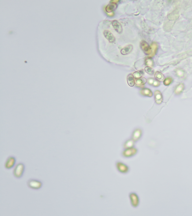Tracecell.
I'll list each match as a JSON object with an SVG mask.
<instances>
[{
	"label": "cell",
	"instance_id": "ba28073f",
	"mask_svg": "<svg viewBox=\"0 0 192 216\" xmlns=\"http://www.w3.org/2000/svg\"><path fill=\"white\" fill-rule=\"evenodd\" d=\"M142 130L140 129H135L132 133L131 139L135 142L138 141L142 137Z\"/></svg>",
	"mask_w": 192,
	"mask_h": 216
},
{
	"label": "cell",
	"instance_id": "ffe728a7",
	"mask_svg": "<svg viewBox=\"0 0 192 216\" xmlns=\"http://www.w3.org/2000/svg\"><path fill=\"white\" fill-rule=\"evenodd\" d=\"M155 77L159 81H163L165 80V77L163 74L160 72H156L155 74Z\"/></svg>",
	"mask_w": 192,
	"mask_h": 216
},
{
	"label": "cell",
	"instance_id": "52a82bcc",
	"mask_svg": "<svg viewBox=\"0 0 192 216\" xmlns=\"http://www.w3.org/2000/svg\"><path fill=\"white\" fill-rule=\"evenodd\" d=\"M140 47L141 50L146 55H150L152 53V49L151 46L145 41H142L140 43Z\"/></svg>",
	"mask_w": 192,
	"mask_h": 216
},
{
	"label": "cell",
	"instance_id": "277c9868",
	"mask_svg": "<svg viewBox=\"0 0 192 216\" xmlns=\"http://www.w3.org/2000/svg\"><path fill=\"white\" fill-rule=\"evenodd\" d=\"M138 152V150L136 147H133L124 149L121 153V157L125 159L131 158L135 157Z\"/></svg>",
	"mask_w": 192,
	"mask_h": 216
},
{
	"label": "cell",
	"instance_id": "7402d4cb",
	"mask_svg": "<svg viewBox=\"0 0 192 216\" xmlns=\"http://www.w3.org/2000/svg\"><path fill=\"white\" fill-rule=\"evenodd\" d=\"M145 63V65L147 66L151 67H153V64H154L153 60L150 57L146 59Z\"/></svg>",
	"mask_w": 192,
	"mask_h": 216
},
{
	"label": "cell",
	"instance_id": "4fadbf2b",
	"mask_svg": "<svg viewBox=\"0 0 192 216\" xmlns=\"http://www.w3.org/2000/svg\"><path fill=\"white\" fill-rule=\"evenodd\" d=\"M135 143V141L133 140L132 139L128 140L123 144V148L124 149H126L134 147Z\"/></svg>",
	"mask_w": 192,
	"mask_h": 216
},
{
	"label": "cell",
	"instance_id": "8992f818",
	"mask_svg": "<svg viewBox=\"0 0 192 216\" xmlns=\"http://www.w3.org/2000/svg\"><path fill=\"white\" fill-rule=\"evenodd\" d=\"M16 158L14 156H9L5 161V168L7 170L11 169L16 165Z\"/></svg>",
	"mask_w": 192,
	"mask_h": 216
},
{
	"label": "cell",
	"instance_id": "d4e9b609",
	"mask_svg": "<svg viewBox=\"0 0 192 216\" xmlns=\"http://www.w3.org/2000/svg\"><path fill=\"white\" fill-rule=\"evenodd\" d=\"M176 75L178 77H184L185 75V73L183 70L182 69H177L176 70Z\"/></svg>",
	"mask_w": 192,
	"mask_h": 216
},
{
	"label": "cell",
	"instance_id": "5bb4252c",
	"mask_svg": "<svg viewBox=\"0 0 192 216\" xmlns=\"http://www.w3.org/2000/svg\"><path fill=\"white\" fill-rule=\"evenodd\" d=\"M117 8V4L111 2L109 4L107 5V7L105 8V10L107 12L110 13L115 10Z\"/></svg>",
	"mask_w": 192,
	"mask_h": 216
},
{
	"label": "cell",
	"instance_id": "7c38bea8",
	"mask_svg": "<svg viewBox=\"0 0 192 216\" xmlns=\"http://www.w3.org/2000/svg\"><path fill=\"white\" fill-rule=\"evenodd\" d=\"M155 95V100L156 103L158 104H160L163 101V96L161 92L159 91H155L154 93Z\"/></svg>",
	"mask_w": 192,
	"mask_h": 216
},
{
	"label": "cell",
	"instance_id": "44dd1931",
	"mask_svg": "<svg viewBox=\"0 0 192 216\" xmlns=\"http://www.w3.org/2000/svg\"><path fill=\"white\" fill-rule=\"evenodd\" d=\"M144 74L143 71L139 70L134 72L133 74V75L135 79H138V78L142 77Z\"/></svg>",
	"mask_w": 192,
	"mask_h": 216
},
{
	"label": "cell",
	"instance_id": "9a60e30c",
	"mask_svg": "<svg viewBox=\"0 0 192 216\" xmlns=\"http://www.w3.org/2000/svg\"><path fill=\"white\" fill-rule=\"evenodd\" d=\"M141 94L144 96L151 97L153 96L152 92L150 89L148 88L143 89L140 91Z\"/></svg>",
	"mask_w": 192,
	"mask_h": 216
},
{
	"label": "cell",
	"instance_id": "2e32d148",
	"mask_svg": "<svg viewBox=\"0 0 192 216\" xmlns=\"http://www.w3.org/2000/svg\"><path fill=\"white\" fill-rule=\"evenodd\" d=\"M184 89V85L183 83H181L177 86L174 89V93L176 95H179L181 94L183 91Z\"/></svg>",
	"mask_w": 192,
	"mask_h": 216
},
{
	"label": "cell",
	"instance_id": "8fae6325",
	"mask_svg": "<svg viewBox=\"0 0 192 216\" xmlns=\"http://www.w3.org/2000/svg\"><path fill=\"white\" fill-rule=\"evenodd\" d=\"M133 48V47L132 45H128L122 49L120 51V53L123 55H128L132 52Z\"/></svg>",
	"mask_w": 192,
	"mask_h": 216
},
{
	"label": "cell",
	"instance_id": "6da1fadb",
	"mask_svg": "<svg viewBox=\"0 0 192 216\" xmlns=\"http://www.w3.org/2000/svg\"><path fill=\"white\" fill-rule=\"evenodd\" d=\"M25 170V164L23 162H19L17 164L13 169V176L16 179H21L24 175Z\"/></svg>",
	"mask_w": 192,
	"mask_h": 216
},
{
	"label": "cell",
	"instance_id": "9c48e42d",
	"mask_svg": "<svg viewBox=\"0 0 192 216\" xmlns=\"http://www.w3.org/2000/svg\"><path fill=\"white\" fill-rule=\"evenodd\" d=\"M105 37L110 43H113L115 41V38L114 35L110 31L107 30H104L103 32Z\"/></svg>",
	"mask_w": 192,
	"mask_h": 216
},
{
	"label": "cell",
	"instance_id": "ac0fdd59",
	"mask_svg": "<svg viewBox=\"0 0 192 216\" xmlns=\"http://www.w3.org/2000/svg\"><path fill=\"white\" fill-rule=\"evenodd\" d=\"M151 47L152 49V53L149 56L150 58L153 57L155 55L158 49V45L156 42H153L152 44Z\"/></svg>",
	"mask_w": 192,
	"mask_h": 216
},
{
	"label": "cell",
	"instance_id": "30bf717a",
	"mask_svg": "<svg viewBox=\"0 0 192 216\" xmlns=\"http://www.w3.org/2000/svg\"><path fill=\"white\" fill-rule=\"evenodd\" d=\"M113 26L116 31L119 34L122 33L123 29L121 24L117 20H113L112 23Z\"/></svg>",
	"mask_w": 192,
	"mask_h": 216
},
{
	"label": "cell",
	"instance_id": "e0dca14e",
	"mask_svg": "<svg viewBox=\"0 0 192 216\" xmlns=\"http://www.w3.org/2000/svg\"><path fill=\"white\" fill-rule=\"evenodd\" d=\"M127 83L128 85L131 87H133L135 85V79L133 74H130L127 76Z\"/></svg>",
	"mask_w": 192,
	"mask_h": 216
},
{
	"label": "cell",
	"instance_id": "cb8c5ba5",
	"mask_svg": "<svg viewBox=\"0 0 192 216\" xmlns=\"http://www.w3.org/2000/svg\"><path fill=\"white\" fill-rule=\"evenodd\" d=\"M145 70L146 73L149 75H153L154 74V70L152 67H146L145 68Z\"/></svg>",
	"mask_w": 192,
	"mask_h": 216
},
{
	"label": "cell",
	"instance_id": "603a6c76",
	"mask_svg": "<svg viewBox=\"0 0 192 216\" xmlns=\"http://www.w3.org/2000/svg\"><path fill=\"white\" fill-rule=\"evenodd\" d=\"M173 81V79L172 77H168L166 78L164 81V84L165 86H167L170 85L172 83Z\"/></svg>",
	"mask_w": 192,
	"mask_h": 216
},
{
	"label": "cell",
	"instance_id": "3957f363",
	"mask_svg": "<svg viewBox=\"0 0 192 216\" xmlns=\"http://www.w3.org/2000/svg\"><path fill=\"white\" fill-rule=\"evenodd\" d=\"M27 187L34 190H40L43 186V182L40 180L35 179H30L27 182Z\"/></svg>",
	"mask_w": 192,
	"mask_h": 216
},
{
	"label": "cell",
	"instance_id": "484cf974",
	"mask_svg": "<svg viewBox=\"0 0 192 216\" xmlns=\"http://www.w3.org/2000/svg\"><path fill=\"white\" fill-rule=\"evenodd\" d=\"M160 82H159V81L155 79L154 82H153V84L152 86H154V87H158L160 85Z\"/></svg>",
	"mask_w": 192,
	"mask_h": 216
},
{
	"label": "cell",
	"instance_id": "4316f807",
	"mask_svg": "<svg viewBox=\"0 0 192 216\" xmlns=\"http://www.w3.org/2000/svg\"><path fill=\"white\" fill-rule=\"evenodd\" d=\"M155 80V79L154 78H149L148 79L147 82H148V83L149 85L152 86L153 84V82H154Z\"/></svg>",
	"mask_w": 192,
	"mask_h": 216
},
{
	"label": "cell",
	"instance_id": "7a4b0ae2",
	"mask_svg": "<svg viewBox=\"0 0 192 216\" xmlns=\"http://www.w3.org/2000/svg\"><path fill=\"white\" fill-rule=\"evenodd\" d=\"M115 165L118 172L122 175L128 174L130 171V168L129 165L120 160L116 161Z\"/></svg>",
	"mask_w": 192,
	"mask_h": 216
},
{
	"label": "cell",
	"instance_id": "5b68a950",
	"mask_svg": "<svg viewBox=\"0 0 192 216\" xmlns=\"http://www.w3.org/2000/svg\"><path fill=\"white\" fill-rule=\"evenodd\" d=\"M129 198L132 207L137 208L140 204V198L138 194L135 192H131L129 194Z\"/></svg>",
	"mask_w": 192,
	"mask_h": 216
},
{
	"label": "cell",
	"instance_id": "d6986e66",
	"mask_svg": "<svg viewBox=\"0 0 192 216\" xmlns=\"http://www.w3.org/2000/svg\"><path fill=\"white\" fill-rule=\"evenodd\" d=\"M147 81V80L143 77L138 79H135V83L137 85L142 86L144 85Z\"/></svg>",
	"mask_w": 192,
	"mask_h": 216
}]
</instances>
